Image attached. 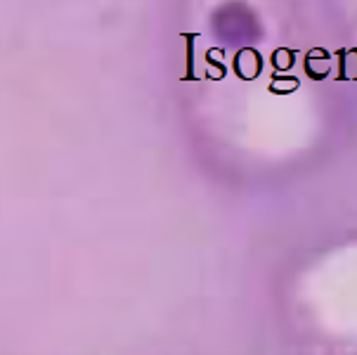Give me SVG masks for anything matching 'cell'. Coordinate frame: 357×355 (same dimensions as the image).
I'll use <instances>...</instances> for the list:
<instances>
[{
	"mask_svg": "<svg viewBox=\"0 0 357 355\" xmlns=\"http://www.w3.org/2000/svg\"><path fill=\"white\" fill-rule=\"evenodd\" d=\"M303 69L310 81H326L334 71V55L326 47H310L305 52Z\"/></svg>",
	"mask_w": 357,
	"mask_h": 355,
	"instance_id": "6da1fadb",
	"label": "cell"
},
{
	"mask_svg": "<svg viewBox=\"0 0 357 355\" xmlns=\"http://www.w3.org/2000/svg\"><path fill=\"white\" fill-rule=\"evenodd\" d=\"M263 55L256 47H241L232 59V71L239 81H256L263 74Z\"/></svg>",
	"mask_w": 357,
	"mask_h": 355,
	"instance_id": "7a4b0ae2",
	"label": "cell"
},
{
	"mask_svg": "<svg viewBox=\"0 0 357 355\" xmlns=\"http://www.w3.org/2000/svg\"><path fill=\"white\" fill-rule=\"evenodd\" d=\"M338 74L334 81H357V47H341L336 50Z\"/></svg>",
	"mask_w": 357,
	"mask_h": 355,
	"instance_id": "3957f363",
	"label": "cell"
},
{
	"mask_svg": "<svg viewBox=\"0 0 357 355\" xmlns=\"http://www.w3.org/2000/svg\"><path fill=\"white\" fill-rule=\"evenodd\" d=\"M222 59H225L222 47H208L206 50V78L208 81H222L227 76V67Z\"/></svg>",
	"mask_w": 357,
	"mask_h": 355,
	"instance_id": "277c9868",
	"label": "cell"
},
{
	"mask_svg": "<svg viewBox=\"0 0 357 355\" xmlns=\"http://www.w3.org/2000/svg\"><path fill=\"white\" fill-rule=\"evenodd\" d=\"M301 88V78L294 74H282V71H275L268 83V90L272 95H291Z\"/></svg>",
	"mask_w": 357,
	"mask_h": 355,
	"instance_id": "5b68a950",
	"label": "cell"
},
{
	"mask_svg": "<svg viewBox=\"0 0 357 355\" xmlns=\"http://www.w3.org/2000/svg\"><path fill=\"white\" fill-rule=\"evenodd\" d=\"M296 55L298 52L294 50V47H277L275 52H272V57H270V64H272V69L275 71H282V74H289L294 67H296Z\"/></svg>",
	"mask_w": 357,
	"mask_h": 355,
	"instance_id": "8992f818",
	"label": "cell"
},
{
	"mask_svg": "<svg viewBox=\"0 0 357 355\" xmlns=\"http://www.w3.org/2000/svg\"><path fill=\"white\" fill-rule=\"evenodd\" d=\"M183 38L187 40V71L183 76V81H202V76L197 74L195 69V43L202 36L199 33H183Z\"/></svg>",
	"mask_w": 357,
	"mask_h": 355,
	"instance_id": "52a82bcc",
	"label": "cell"
}]
</instances>
